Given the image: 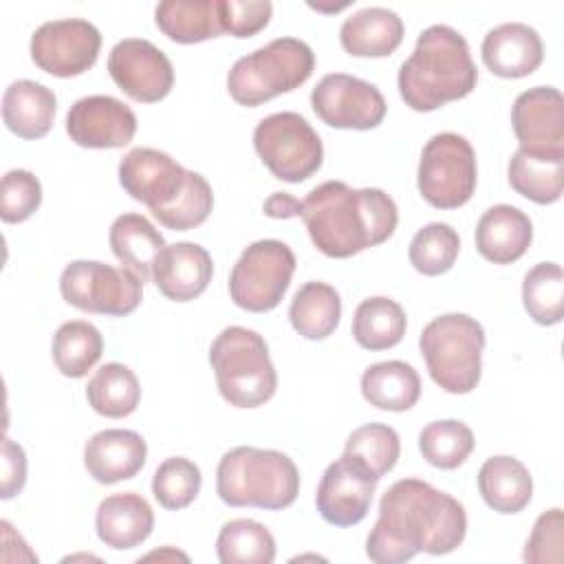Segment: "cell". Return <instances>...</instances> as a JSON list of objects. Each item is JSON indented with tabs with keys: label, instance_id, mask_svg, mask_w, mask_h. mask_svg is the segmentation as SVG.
Masks as SVG:
<instances>
[{
	"label": "cell",
	"instance_id": "60d3db41",
	"mask_svg": "<svg viewBox=\"0 0 564 564\" xmlns=\"http://www.w3.org/2000/svg\"><path fill=\"white\" fill-rule=\"evenodd\" d=\"M42 203V185L29 170H9L0 183V218L24 223Z\"/></svg>",
	"mask_w": 564,
	"mask_h": 564
},
{
	"label": "cell",
	"instance_id": "cb8c5ba5",
	"mask_svg": "<svg viewBox=\"0 0 564 564\" xmlns=\"http://www.w3.org/2000/svg\"><path fill=\"white\" fill-rule=\"evenodd\" d=\"M403 20L386 7H366L348 15L339 29V42L355 57H386L403 42Z\"/></svg>",
	"mask_w": 564,
	"mask_h": 564
},
{
	"label": "cell",
	"instance_id": "ba28073f",
	"mask_svg": "<svg viewBox=\"0 0 564 564\" xmlns=\"http://www.w3.org/2000/svg\"><path fill=\"white\" fill-rule=\"evenodd\" d=\"M485 330L465 313H445L425 324L419 348L432 381L452 394L471 392L482 372Z\"/></svg>",
	"mask_w": 564,
	"mask_h": 564
},
{
	"label": "cell",
	"instance_id": "ee69618b",
	"mask_svg": "<svg viewBox=\"0 0 564 564\" xmlns=\"http://www.w3.org/2000/svg\"><path fill=\"white\" fill-rule=\"evenodd\" d=\"M26 482V454L24 449L11 441L9 436L2 438V482H0V498L9 500L22 491Z\"/></svg>",
	"mask_w": 564,
	"mask_h": 564
},
{
	"label": "cell",
	"instance_id": "8d00e7d4",
	"mask_svg": "<svg viewBox=\"0 0 564 564\" xmlns=\"http://www.w3.org/2000/svg\"><path fill=\"white\" fill-rule=\"evenodd\" d=\"M522 304L529 317L542 326L562 322L564 315V271L557 262H538L522 282Z\"/></svg>",
	"mask_w": 564,
	"mask_h": 564
},
{
	"label": "cell",
	"instance_id": "7c38bea8",
	"mask_svg": "<svg viewBox=\"0 0 564 564\" xmlns=\"http://www.w3.org/2000/svg\"><path fill=\"white\" fill-rule=\"evenodd\" d=\"M59 293L79 311L123 317L141 304L143 280L128 267L73 260L59 275Z\"/></svg>",
	"mask_w": 564,
	"mask_h": 564
},
{
	"label": "cell",
	"instance_id": "7bdbcfd3",
	"mask_svg": "<svg viewBox=\"0 0 564 564\" xmlns=\"http://www.w3.org/2000/svg\"><path fill=\"white\" fill-rule=\"evenodd\" d=\"M273 13L269 0H218V20L223 33L234 37H251L260 33Z\"/></svg>",
	"mask_w": 564,
	"mask_h": 564
},
{
	"label": "cell",
	"instance_id": "d4e9b609",
	"mask_svg": "<svg viewBox=\"0 0 564 564\" xmlns=\"http://www.w3.org/2000/svg\"><path fill=\"white\" fill-rule=\"evenodd\" d=\"M55 110V93L33 79L13 82L2 95V121L20 139H42L53 126Z\"/></svg>",
	"mask_w": 564,
	"mask_h": 564
},
{
	"label": "cell",
	"instance_id": "d6a6232c",
	"mask_svg": "<svg viewBox=\"0 0 564 564\" xmlns=\"http://www.w3.org/2000/svg\"><path fill=\"white\" fill-rule=\"evenodd\" d=\"M86 399L97 414L108 419H123L137 410L141 386L128 366L110 361L95 370L90 377L86 386Z\"/></svg>",
	"mask_w": 564,
	"mask_h": 564
},
{
	"label": "cell",
	"instance_id": "484cf974",
	"mask_svg": "<svg viewBox=\"0 0 564 564\" xmlns=\"http://www.w3.org/2000/svg\"><path fill=\"white\" fill-rule=\"evenodd\" d=\"M478 491L498 513L522 511L533 496V480L524 463L513 456H491L478 471Z\"/></svg>",
	"mask_w": 564,
	"mask_h": 564
},
{
	"label": "cell",
	"instance_id": "b9f144b4",
	"mask_svg": "<svg viewBox=\"0 0 564 564\" xmlns=\"http://www.w3.org/2000/svg\"><path fill=\"white\" fill-rule=\"evenodd\" d=\"M524 562L529 564H560L564 560V516L562 509L544 511L527 540Z\"/></svg>",
	"mask_w": 564,
	"mask_h": 564
},
{
	"label": "cell",
	"instance_id": "ffe728a7",
	"mask_svg": "<svg viewBox=\"0 0 564 564\" xmlns=\"http://www.w3.org/2000/svg\"><path fill=\"white\" fill-rule=\"evenodd\" d=\"M212 275V256L196 242L167 245L152 267L156 289L172 302H189L198 297L209 286Z\"/></svg>",
	"mask_w": 564,
	"mask_h": 564
},
{
	"label": "cell",
	"instance_id": "7402d4cb",
	"mask_svg": "<svg viewBox=\"0 0 564 564\" xmlns=\"http://www.w3.org/2000/svg\"><path fill=\"white\" fill-rule=\"evenodd\" d=\"M533 240L529 216L513 205L489 207L476 225V249L494 264H511L520 260Z\"/></svg>",
	"mask_w": 564,
	"mask_h": 564
},
{
	"label": "cell",
	"instance_id": "f6af8a7d",
	"mask_svg": "<svg viewBox=\"0 0 564 564\" xmlns=\"http://www.w3.org/2000/svg\"><path fill=\"white\" fill-rule=\"evenodd\" d=\"M302 212V200L286 192H273L264 200V214L271 218H295Z\"/></svg>",
	"mask_w": 564,
	"mask_h": 564
},
{
	"label": "cell",
	"instance_id": "8fae6325",
	"mask_svg": "<svg viewBox=\"0 0 564 564\" xmlns=\"http://www.w3.org/2000/svg\"><path fill=\"white\" fill-rule=\"evenodd\" d=\"M295 273V253L282 240H256L236 260L229 273V295L249 313L273 311Z\"/></svg>",
	"mask_w": 564,
	"mask_h": 564
},
{
	"label": "cell",
	"instance_id": "f1b7e54d",
	"mask_svg": "<svg viewBox=\"0 0 564 564\" xmlns=\"http://www.w3.org/2000/svg\"><path fill=\"white\" fill-rule=\"evenodd\" d=\"M361 394L379 410L403 412L416 405L421 397V379L414 366L405 361H379L364 370Z\"/></svg>",
	"mask_w": 564,
	"mask_h": 564
},
{
	"label": "cell",
	"instance_id": "83f0119b",
	"mask_svg": "<svg viewBox=\"0 0 564 564\" xmlns=\"http://www.w3.org/2000/svg\"><path fill=\"white\" fill-rule=\"evenodd\" d=\"M110 249L115 258L134 271L143 282L152 278L159 253L167 247L161 231L141 214H121L110 225Z\"/></svg>",
	"mask_w": 564,
	"mask_h": 564
},
{
	"label": "cell",
	"instance_id": "44dd1931",
	"mask_svg": "<svg viewBox=\"0 0 564 564\" xmlns=\"http://www.w3.org/2000/svg\"><path fill=\"white\" fill-rule=\"evenodd\" d=\"M148 456L143 436L134 430H101L84 445V465L101 485H115L137 476Z\"/></svg>",
	"mask_w": 564,
	"mask_h": 564
},
{
	"label": "cell",
	"instance_id": "f546056e",
	"mask_svg": "<svg viewBox=\"0 0 564 564\" xmlns=\"http://www.w3.org/2000/svg\"><path fill=\"white\" fill-rule=\"evenodd\" d=\"M154 22L163 35L178 44H196L223 33L218 0H165L154 9Z\"/></svg>",
	"mask_w": 564,
	"mask_h": 564
},
{
	"label": "cell",
	"instance_id": "e575fe53",
	"mask_svg": "<svg viewBox=\"0 0 564 564\" xmlns=\"http://www.w3.org/2000/svg\"><path fill=\"white\" fill-rule=\"evenodd\" d=\"M344 456L361 467L375 480L394 469L401 456V441L394 427L386 423H366L346 438Z\"/></svg>",
	"mask_w": 564,
	"mask_h": 564
},
{
	"label": "cell",
	"instance_id": "d590c367",
	"mask_svg": "<svg viewBox=\"0 0 564 564\" xmlns=\"http://www.w3.org/2000/svg\"><path fill=\"white\" fill-rule=\"evenodd\" d=\"M216 555L223 564H271L275 560V540L256 520H229L216 538Z\"/></svg>",
	"mask_w": 564,
	"mask_h": 564
},
{
	"label": "cell",
	"instance_id": "bcb514c9",
	"mask_svg": "<svg viewBox=\"0 0 564 564\" xmlns=\"http://www.w3.org/2000/svg\"><path fill=\"white\" fill-rule=\"evenodd\" d=\"M143 560H183V562H187L189 557H187L185 553H181V551H174V549L165 546L163 551H152V553H148Z\"/></svg>",
	"mask_w": 564,
	"mask_h": 564
},
{
	"label": "cell",
	"instance_id": "4316f807",
	"mask_svg": "<svg viewBox=\"0 0 564 564\" xmlns=\"http://www.w3.org/2000/svg\"><path fill=\"white\" fill-rule=\"evenodd\" d=\"M509 185L538 205L560 200L564 189V154L529 152L518 148L507 167Z\"/></svg>",
	"mask_w": 564,
	"mask_h": 564
},
{
	"label": "cell",
	"instance_id": "30bf717a",
	"mask_svg": "<svg viewBox=\"0 0 564 564\" xmlns=\"http://www.w3.org/2000/svg\"><path fill=\"white\" fill-rule=\"evenodd\" d=\"M476 152L465 137L438 132L423 145L416 185L432 207L456 209L465 205L476 189Z\"/></svg>",
	"mask_w": 564,
	"mask_h": 564
},
{
	"label": "cell",
	"instance_id": "8992f818",
	"mask_svg": "<svg viewBox=\"0 0 564 564\" xmlns=\"http://www.w3.org/2000/svg\"><path fill=\"white\" fill-rule=\"evenodd\" d=\"M218 392L234 408H260L278 388V372L264 337L245 326L223 328L209 346Z\"/></svg>",
	"mask_w": 564,
	"mask_h": 564
},
{
	"label": "cell",
	"instance_id": "9c48e42d",
	"mask_svg": "<svg viewBox=\"0 0 564 564\" xmlns=\"http://www.w3.org/2000/svg\"><path fill=\"white\" fill-rule=\"evenodd\" d=\"M253 148L267 170L286 183H302L324 161V145L313 126L297 112H273L253 130Z\"/></svg>",
	"mask_w": 564,
	"mask_h": 564
},
{
	"label": "cell",
	"instance_id": "f35d334b",
	"mask_svg": "<svg viewBox=\"0 0 564 564\" xmlns=\"http://www.w3.org/2000/svg\"><path fill=\"white\" fill-rule=\"evenodd\" d=\"M460 238L447 223H430L421 227L408 249L410 264L423 275H441L449 271L458 258Z\"/></svg>",
	"mask_w": 564,
	"mask_h": 564
},
{
	"label": "cell",
	"instance_id": "9a60e30c",
	"mask_svg": "<svg viewBox=\"0 0 564 564\" xmlns=\"http://www.w3.org/2000/svg\"><path fill=\"white\" fill-rule=\"evenodd\" d=\"M108 73L130 99L143 104L161 101L174 86L170 57L143 37L117 42L108 55Z\"/></svg>",
	"mask_w": 564,
	"mask_h": 564
},
{
	"label": "cell",
	"instance_id": "277c9868",
	"mask_svg": "<svg viewBox=\"0 0 564 564\" xmlns=\"http://www.w3.org/2000/svg\"><path fill=\"white\" fill-rule=\"evenodd\" d=\"M478 82L467 40L447 24L427 26L399 68V95L416 112L467 97Z\"/></svg>",
	"mask_w": 564,
	"mask_h": 564
},
{
	"label": "cell",
	"instance_id": "1f68e13d",
	"mask_svg": "<svg viewBox=\"0 0 564 564\" xmlns=\"http://www.w3.org/2000/svg\"><path fill=\"white\" fill-rule=\"evenodd\" d=\"M405 311L399 302L377 295L364 300L352 315V337L366 350H388L405 335Z\"/></svg>",
	"mask_w": 564,
	"mask_h": 564
},
{
	"label": "cell",
	"instance_id": "3957f363",
	"mask_svg": "<svg viewBox=\"0 0 564 564\" xmlns=\"http://www.w3.org/2000/svg\"><path fill=\"white\" fill-rule=\"evenodd\" d=\"M121 187L167 229L187 231L207 220L214 192L207 178L185 170L170 154L154 148H134L119 163Z\"/></svg>",
	"mask_w": 564,
	"mask_h": 564
},
{
	"label": "cell",
	"instance_id": "52a82bcc",
	"mask_svg": "<svg viewBox=\"0 0 564 564\" xmlns=\"http://www.w3.org/2000/svg\"><path fill=\"white\" fill-rule=\"evenodd\" d=\"M315 66L311 46L297 37H275L242 55L227 73V90L240 106L256 108L302 86Z\"/></svg>",
	"mask_w": 564,
	"mask_h": 564
},
{
	"label": "cell",
	"instance_id": "74e56055",
	"mask_svg": "<svg viewBox=\"0 0 564 564\" xmlns=\"http://www.w3.org/2000/svg\"><path fill=\"white\" fill-rule=\"evenodd\" d=\"M474 432L456 419L427 423L419 434V449L423 458L438 469H456L474 449Z\"/></svg>",
	"mask_w": 564,
	"mask_h": 564
},
{
	"label": "cell",
	"instance_id": "7a4b0ae2",
	"mask_svg": "<svg viewBox=\"0 0 564 564\" xmlns=\"http://www.w3.org/2000/svg\"><path fill=\"white\" fill-rule=\"evenodd\" d=\"M300 218L328 258H350L386 242L399 223V209L379 187L355 189L344 181H326L302 200Z\"/></svg>",
	"mask_w": 564,
	"mask_h": 564
},
{
	"label": "cell",
	"instance_id": "5b68a950",
	"mask_svg": "<svg viewBox=\"0 0 564 564\" xmlns=\"http://www.w3.org/2000/svg\"><path fill=\"white\" fill-rule=\"evenodd\" d=\"M216 494L229 507L286 509L300 494L295 463L278 452L238 445L223 454L216 467Z\"/></svg>",
	"mask_w": 564,
	"mask_h": 564
},
{
	"label": "cell",
	"instance_id": "603a6c76",
	"mask_svg": "<svg viewBox=\"0 0 564 564\" xmlns=\"http://www.w3.org/2000/svg\"><path fill=\"white\" fill-rule=\"evenodd\" d=\"M95 529L106 546L128 551L148 540L154 529V513L148 500L134 491L112 494L99 502Z\"/></svg>",
	"mask_w": 564,
	"mask_h": 564
},
{
	"label": "cell",
	"instance_id": "ab89813d",
	"mask_svg": "<svg viewBox=\"0 0 564 564\" xmlns=\"http://www.w3.org/2000/svg\"><path fill=\"white\" fill-rule=\"evenodd\" d=\"M203 485L200 469L194 460L183 456L165 458L152 476V494L163 509L189 507Z\"/></svg>",
	"mask_w": 564,
	"mask_h": 564
},
{
	"label": "cell",
	"instance_id": "6da1fadb",
	"mask_svg": "<svg viewBox=\"0 0 564 564\" xmlns=\"http://www.w3.org/2000/svg\"><path fill=\"white\" fill-rule=\"evenodd\" d=\"M467 533L465 507L419 478H401L379 500V518L368 533L366 555L377 564L410 562L416 553L445 555Z\"/></svg>",
	"mask_w": 564,
	"mask_h": 564
},
{
	"label": "cell",
	"instance_id": "4dcf8cb0",
	"mask_svg": "<svg viewBox=\"0 0 564 564\" xmlns=\"http://www.w3.org/2000/svg\"><path fill=\"white\" fill-rule=\"evenodd\" d=\"M341 317V300L335 286L313 280L297 289L289 306V319L295 333L306 339H326L335 333Z\"/></svg>",
	"mask_w": 564,
	"mask_h": 564
},
{
	"label": "cell",
	"instance_id": "836d02e7",
	"mask_svg": "<svg viewBox=\"0 0 564 564\" xmlns=\"http://www.w3.org/2000/svg\"><path fill=\"white\" fill-rule=\"evenodd\" d=\"M101 352L104 337L90 322H64L53 335V361L64 377H86L88 370L99 361Z\"/></svg>",
	"mask_w": 564,
	"mask_h": 564
},
{
	"label": "cell",
	"instance_id": "4fadbf2b",
	"mask_svg": "<svg viewBox=\"0 0 564 564\" xmlns=\"http://www.w3.org/2000/svg\"><path fill=\"white\" fill-rule=\"evenodd\" d=\"M101 48L99 29L84 18L51 20L31 35V59L55 77H75L95 66Z\"/></svg>",
	"mask_w": 564,
	"mask_h": 564
},
{
	"label": "cell",
	"instance_id": "ac0fdd59",
	"mask_svg": "<svg viewBox=\"0 0 564 564\" xmlns=\"http://www.w3.org/2000/svg\"><path fill=\"white\" fill-rule=\"evenodd\" d=\"M511 126L522 150L564 154V97L553 86H533L511 106Z\"/></svg>",
	"mask_w": 564,
	"mask_h": 564
},
{
	"label": "cell",
	"instance_id": "5bb4252c",
	"mask_svg": "<svg viewBox=\"0 0 564 564\" xmlns=\"http://www.w3.org/2000/svg\"><path fill=\"white\" fill-rule=\"evenodd\" d=\"M313 112L330 128L339 130H372L388 110L381 90L355 75H324L311 93Z\"/></svg>",
	"mask_w": 564,
	"mask_h": 564
},
{
	"label": "cell",
	"instance_id": "d6986e66",
	"mask_svg": "<svg viewBox=\"0 0 564 564\" xmlns=\"http://www.w3.org/2000/svg\"><path fill=\"white\" fill-rule=\"evenodd\" d=\"M485 66L505 79H518L535 73L544 59L540 33L524 22H505L487 31L482 46Z\"/></svg>",
	"mask_w": 564,
	"mask_h": 564
},
{
	"label": "cell",
	"instance_id": "e0dca14e",
	"mask_svg": "<svg viewBox=\"0 0 564 564\" xmlns=\"http://www.w3.org/2000/svg\"><path fill=\"white\" fill-rule=\"evenodd\" d=\"M377 482L341 454L324 469L317 485L315 502L319 516L333 527L359 524L368 516Z\"/></svg>",
	"mask_w": 564,
	"mask_h": 564
},
{
	"label": "cell",
	"instance_id": "2e32d148",
	"mask_svg": "<svg viewBox=\"0 0 564 564\" xmlns=\"http://www.w3.org/2000/svg\"><path fill=\"white\" fill-rule=\"evenodd\" d=\"M66 132L82 148H123L137 134V115L117 97L88 95L68 108Z\"/></svg>",
	"mask_w": 564,
	"mask_h": 564
}]
</instances>
